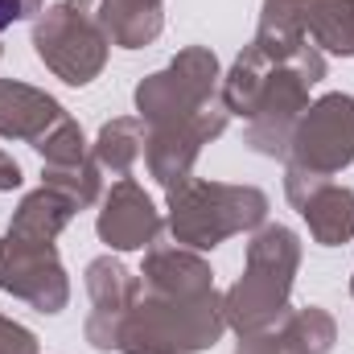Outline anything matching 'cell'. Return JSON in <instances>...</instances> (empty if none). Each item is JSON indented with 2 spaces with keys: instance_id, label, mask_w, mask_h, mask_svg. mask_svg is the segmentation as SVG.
I'll use <instances>...</instances> for the list:
<instances>
[{
  "instance_id": "6da1fadb",
  "label": "cell",
  "mask_w": 354,
  "mask_h": 354,
  "mask_svg": "<svg viewBox=\"0 0 354 354\" xmlns=\"http://www.w3.org/2000/svg\"><path fill=\"white\" fill-rule=\"evenodd\" d=\"M227 334L223 297H161L145 292L111 334L115 354H202Z\"/></svg>"
},
{
  "instance_id": "5b68a950",
  "label": "cell",
  "mask_w": 354,
  "mask_h": 354,
  "mask_svg": "<svg viewBox=\"0 0 354 354\" xmlns=\"http://www.w3.org/2000/svg\"><path fill=\"white\" fill-rule=\"evenodd\" d=\"M218 83H223V71H218L214 50L210 46H185L165 71L140 79V87H136V115L149 128L189 120L206 103L218 99Z\"/></svg>"
},
{
  "instance_id": "5bb4252c",
  "label": "cell",
  "mask_w": 354,
  "mask_h": 354,
  "mask_svg": "<svg viewBox=\"0 0 354 354\" xmlns=\"http://www.w3.org/2000/svg\"><path fill=\"white\" fill-rule=\"evenodd\" d=\"M338 342V326L322 305L288 309L276 326L239 334L235 354H330Z\"/></svg>"
},
{
  "instance_id": "ffe728a7",
  "label": "cell",
  "mask_w": 354,
  "mask_h": 354,
  "mask_svg": "<svg viewBox=\"0 0 354 354\" xmlns=\"http://www.w3.org/2000/svg\"><path fill=\"white\" fill-rule=\"evenodd\" d=\"M41 185L62 189L79 210H87V206H95V202L103 198V169H99L95 157L75 161V165H46V169H41Z\"/></svg>"
},
{
  "instance_id": "8992f818",
  "label": "cell",
  "mask_w": 354,
  "mask_h": 354,
  "mask_svg": "<svg viewBox=\"0 0 354 354\" xmlns=\"http://www.w3.org/2000/svg\"><path fill=\"white\" fill-rule=\"evenodd\" d=\"M284 161L317 177H334L354 165V95L330 91L313 99L292 128Z\"/></svg>"
},
{
  "instance_id": "603a6c76",
  "label": "cell",
  "mask_w": 354,
  "mask_h": 354,
  "mask_svg": "<svg viewBox=\"0 0 354 354\" xmlns=\"http://www.w3.org/2000/svg\"><path fill=\"white\" fill-rule=\"evenodd\" d=\"M41 8H46V0H0V33H4L8 25L25 21V17L41 12Z\"/></svg>"
},
{
  "instance_id": "e0dca14e",
  "label": "cell",
  "mask_w": 354,
  "mask_h": 354,
  "mask_svg": "<svg viewBox=\"0 0 354 354\" xmlns=\"http://www.w3.org/2000/svg\"><path fill=\"white\" fill-rule=\"evenodd\" d=\"M91 12H95L99 29L107 33V41L120 50H145L165 29L161 4H145V0H95Z\"/></svg>"
},
{
  "instance_id": "52a82bcc",
  "label": "cell",
  "mask_w": 354,
  "mask_h": 354,
  "mask_svg": "<svg viewBox=\"0 0 354 354\" xmlns=\"http://www.w3.org/2000/svg\"><path fill=\"white\" fill-rule=\"evenodd\" d=\"M0 292L25 301L37 313H62L71 305V276L54 243L4 231L0 239Z\"/></svg>"
},
{
  "instance_id": "cb8c5ba5",
  "label": "cell",
  "mask_w": 354,
  "mask_h": 354,
  "mask_svg": "<svg viewBox=\"0 0 354 354\" xmlns=\"http://www.w3.org/2000/svg\"><path fill=\"white\" fill-rule=\"evenodd\" d=\"M17 185H21V165L0 149V189L8 194V189H17Z\"/></svg>"
},
{
  "instance_id": "d6986e66",
  "label": "cell",
  "mask_w": 354,
  "mask_h": 354,
  "mask_svg": "<svg viewBox=\"0 0 354 354\" xmlns=\"http://www.w3.org/2000/svg\"><path fill=\"white\" fill-rule=\"evenodd\" d=\"M145 145H149V132H145V120L140 115H115L99 128L95 145H91V157L99 161V169L115 177H128L132 165L145 157Z\"/></svg>"
},
{
  "instance_id": "30bf717a",
  "label": "cell",
  "mask_w": 354,
  "mask_h": 354,
  "mask_svg": "<svg viewBox=\"0 0 354 354\" xmlns=\"http://www.w3.org/2000/svg\"><path fill=\"white\" fill-rule=\"evenodd\" d=\"M284 194L288 202L301 210V218L309 223L313 243L322 248H342L354 239V189L334 185L330 177L305 174L297 165H288L284 174Z\"/></svg>"
},
{
  "instance_id": "7402d4cb",
  "label": "cell",
  "mask_w": 354,
  "mask_h": 354,
  "mask_svg": "<svg viewBox=\"0 0 354 354\" xmlns=\"http://www.w3.org/2000/svg\"><path fill=\"white\" fill-rule=\"evenodd\" d=\"M0 354H37V338L4 313H0Z\"/></svg>"
},
{
  "instance_id": "7a4b0ae2",
  "label": "cell",
  "mask_w": 354,
  "mask_h": 354,
  "mask_svg": "<svg viewBox=\"0 0 354 354\" xmlns=\"http://www.w3.org/2000/svg\"><path fill=\"white\" fill-rule=\"evenodd\" d=\"M301 268V235L284 223H264L248 243L243 276L223 292V317L235 334L276 326L292 305V280Z\"/></svg>"
},
{
  "instance_id": "7c38bea8",
  "label": "cell",
  "mask_w": 354,
  "mask_h": 354,
  "mask_svg": "<svg viewBox=\"0 0 354 354\" xmlns=\"http://www.w3.org/2000/svg\"><path fill=\"white\" fill-rule=\"evenodd\" d=\"M83 280H87V297H91L83 334H87V342L95 351L111 354V334H115L120 317L140 297V272H128L115 256H95L83 272Z\"/></svg>"
},
{
  "instance_id": "ba28073f",
  "label": "cell",
  "mask_w": 354,
  "mask_h": 354,
  "mask_svg": "<svg viewBox=\"0 0 354 354\" xmlns=\"http://www.w3.org/2000/svg\"><path fill=\"white\" fill-rule=\"evenodd\" d=\"M231 124V111L223 107V99L206 103L198 115L189 120H177V124H161V128H149V145H145V161H149V177L169 194L177 185H185L194 177L198 165V153L202 145L218 140Z\"/></svg>"
},
{
  "instance_id": "9c48e42d",
  "label": "cell",
  "mask_w": 354,
  "mask_h": 354,
  "mask_svg": "<svg viewBox=\"0 0 354 354\" xmlns=\"http://www.w3.org/2000/svg\"><path fill=\"white\" fill-rule=\"evenodd\" d=\"M305 107H309L305 75L297 66H272L248 111V145L260 157H288V140Z\"/></svg>"
},
{
  "instance_id": "4fadbf2b",
  "label": "cell",
  "mask_w": 354,
  "mask_h": 354,
  "mask_svg": "<svg viewBox=\"0 0 354 354\" xmlns=\"http://www.w3.org/2000/svg\"><path fill=\"white\" fill-rule=\"evenodd\" d=\"M260 21L297 25L322 54L354 58V0H264Z\"/></svg>"
},
{
  "instance_id": "d4e9b609",
  "label": "cell",
  "mask_w": 354,
  "mask_h": 354,
  "mask_svg": "<svg viewBox=\"0 0 354 354\" xmlns=\"http://www.w3.org/2000/svg\"><path fill=\"white\" fill-rule=\"evenodd\" d=\"M351 297H354V276H351Z\"/></svg>"
},
{
  "instance_id": "ac0fdd59",
  "label": "cell",
  "mask_w": 354,
  "mask_h": 354,
  "mask_svg": "<svg viewBox=\"0 0 354 354\" xmlns=\"http://www.w3.org/2000/svg\"><path fill=\"white\" fill-rule=\"evenodd\" d=\"M75 214H79V206H75L62 189H54V185H37V189H29V194L21 198V206H17L8 231H12V235H25V239L54 243V239L71 227Z\"/></svg>"
},
{
  "instance_id": "8fae6325",
  "label": "cell",
  "mask_w": 354,
  "mask_h": 354,
  "mask_svg": "<svg viewBox=\"0 0 354 354\" xmlns=\"http://www.w3.org/2000/svg\"><path fill=\"white\" fill-rule=\"evenodd\" d=\"M161 227H165L161 210L132 177H120L103 194V210L95 218V231H99V243H107V252H145L157 243Z\"/></svg>"
},
{
  "instance_id": "3957f363",
  "label": "cell",
  "mask_w": 354,
  "mask_h": 354,
  "mask_svg": "<svg viewBox=\"0 0 354 354\" xmlns=\"http://www.w3.org/2000/svg\"><path fill=\"white\" fill-rule=\"evenodd\" d=\"M268 218V194L256 185L231 181H198L169 189V235L189 252H214L231 235L260 231Z\"/></svg>"
},
{
  "instance_id": "44dd1931",
  "label": "cell",
  "mask_w": 354,
  "mask_h": 354,
  "mask_svg": "<svg viewBox=\"0 0 354 354\" xmlns=\"http://www.w3.org/2000/svg\"><path fill=\"white\" fill-rule=\"evenodd\" d=\"M33 149L41 153L46 165H75V161H87L91 157V145L83 136V128L66 115L62 124H54L41 140H33Z\"/></svg>"
},
{
  "instance_id": "277c9868",
  "label": "cell",
  "mask_w": 354,
  "mask_h": 354,
  "mask_svg": "<svg viewBox=\"0 0 354 354\" xmlns=\"http://www.w3.org/2000/svg\"><path fill=\"white\" fill-rule=\"evenodd\" d=\"M91 4L95 0H58L41 8L33 21V50L46 62V71L66 87H87L107 66L111 41L99 29Z\"/></svg>"
},
{
  "instance_id": "2e32d148",
  "label": "cell",
  "mask_w": 354,
  "mask_h": 354,
  "mask_svg": "<svg viewBox=\"0 0 354 354\" xmlns=\"http://www.w3.org/2000/svg\"><path fill=\"white\" fill-rule=\"evenodd\" d=\"M140 288L161 297H206L214 292V272L189 248H149L140 264Z\"/></svg>"
},
{
  "instance_id": "9a60e30c",
  "label": "cell",
  "mask_w": 354,
  "mask_h": 354,
  "mask_svg": "<svg viewBox=\"0 0 354 354\" xmlns=\"http://www.w3.org/2000/svg\"><path fill=\"white\" fill-rule=\"evenodd\" d=\"M66 120V107L41 87L0 79V136L4 140H41L54 124Z\"/></svg>"
}]
</instances>
